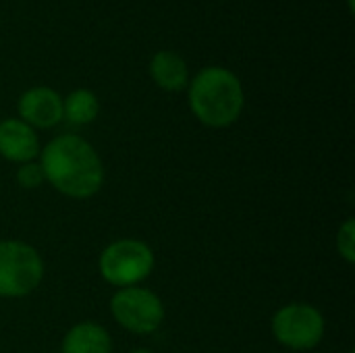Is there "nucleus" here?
<instances>
[{"mask_svg":"<svg viewBox=\"0 0 355 353\" xmlns=\"http://www.w3.org/2000/svg\"><path fill=\"white\" fill-rule=\"evenodd\" d=\"M17 114L35 131L52 129L62 121V96L54 87L33 85L19 96Z\"/></svg>","mask_w":355,"mask_h":353,"instance_id":"nucleus-7","label":"nucleus"},{"mask_svg":"<svg viewBox=\"0 0 355 353\" xmlns=\"http://www.w3.org/2000/svg\"><path fill=\"white\" fill-rule=\"evenodd\" d=\"M337 252L345 260V264H355V221L347 218L337 233Z\"/></svg>","mask_w":355,"mask_h":353,"instance_id":"nucleus-12","label":"nucleus"},{"mask_svg":"<svg viewBox=\"0 0 355 353\" xmlns=\"http://www.w3.org/2000/svg\"><path fill=\"white\" fill-rule=\"evenodd\" d=\"M129 353H154V352H150V350H146V347H137V350H131Z\"/></svg>","mask_w":355,"mask_h":353,"instance_id":"nucleus-14","label":"nucleus"},{"mask_svg":"<svg viewBox=\"0 0 355 353\" xmlns=\"http://www.w3.org/2000/svg\"><path fill=\"white\" fill-rule=\"evenodd\" d=\"M110 314L125 331L133 335H152L162 327L166 310L152 289L135 285L116 289L110 300Z\"/></svg>","mask_w":355,"mask_h":353,"instance_id":"nucleus-5","label":"nucleus"},{"mask_svg":"<svg viewBox=\"0 0 355 353\" xmlns=\"http://www.w3.org/2000/svg\"><path fill=\"white\" fill-rule=\"evenodd\" d=\"M62 353H112V337L98 322H79L62 337Z\"/></svg>","mask_w":355,"mask_h":353,"instance_id":"nucleus-10","label":"nucleus"},{"mask_svg":"<svg viewBox=\"0 0 355 353\" xmlns=\"http://www.w3.org/2000/svg\"><path fill=\"white\" fill-rule=\"evenodd\" d=\"M17 183L25 189H35L44 183V173L37 162H25L17 169Z\"/></svg>","mask_w":355,"mask_h":353,"instance_id":"nucleus-13","label":"nucleus"},{"mask_svg":"<svg viewBox=\"0 0 355 353\" xmlns=\"http://www.w3.org/2000/svg\"><path fill=\"white\" fill-rule=\"evenodd\" d=\"M187 104L204 127L227 129L239 121L245 108V89L237 73L220 64H210L189 79Z\"/></svg>","mask_w":355,"mask_h":353,"instance_id":"nucleus-2","label":"nucleus"},{"mask_svg":"<svg viewBox=\"0 0 355 353\" xmlns=\"http://www.w3.org/2000/svg\"><path fill=\"white\" fill-rule=\"evenodd\" d=\"M37 164L44 181L71 200H89L104 185L102 158L81 135H56L40 150Z\"/></svg>","mask_w":355,"mask_h":353,"instance_id":"nucleus-1","label":"nucleus"},{"mask_svg":"<svg viewBox=\"0 0 355 353\" xmlns=\"http://www.w3.org/2000/svg\"><path fill=\"white\" fill-rule=\"evenodd\" d=\"M40 137L19 117L0 121V156L15 164L33 162L40 156Z\"/></svg>","mask_w":355,"mask_h":353,"instance_id":"nucleus-8","label":"nucleus"},{"mask_svg":"<svg viewBox=\"0 0 355 353\" xmlns=\"http://www.w3.org/2000/svg\"><path fill=\"white\" fill-rule=\"evenodd\" d=\"M150 79L164 92L179 94L189 85V64L175 50H158L148 64Z\"/></svg>","mask_w":355,"mask_h":353,"instance_id":"nucleus-9","label":"nucleus"},{"mask_svg":"<svg viewBox=\"0 0 355 353\" xmlns=\"http://www.w3.org/2000/svg\"><path fill=\"white\" fill-rule=\"evenodd\" d=\"M223 2H227V0H223Z\"/></svg>","mask_w":355,"mask_h":353,"instance_id":"nucleus-15","label":"nucleus"},{"mask_svg":"<svg viewBox=\"0 0 355 353\" xmlns=\"http://www.w3.org/2000/svg\"><path fill=\"white\" fill-rule=\"evenodd\" d=\"M42 281L44 260L33 246L19 239L0 241V298H27Z\"/></svg>","mask_w":355,"mask_h":353,"instance_id":"nucleus-4","label":"nucleus"},{"mask_svg":"<svg viewBox=\"0 0 355 353\" xmlns=\"http://www.w3.org/2000/svg\"><path fill=\"white\" fill-rule=\"evenodd\" d=\"M156 266V256L146 241L139 239H116L108 243L98 258L100 277L116 287H135L144 283Z\"/></svg>","mask_w":355,"mask_h":353,"instance_id":"nucleus-3","label":"nucleus"},{"mask_svg":"<svg viewBox=\"0 0 355 353\" xmlns=\"http://www.w3.org/2000/svg\"><path fill=\"white\" fill-rule=\"evenodd\" d=\"M98 114H100V100L87 87H77L62 98V121L75 127L94 123Z\"/></svg>","mask_w":355,"mask_h":353,"instance_id":"nucleus-11","label":"nucleus"},{"mask_svg":"<svg viewBox=\"0 0 355 353\" xmlns=\"http://www.w3.org/2000/svg\"><path fill=\"white\" fill-rule=\"evenodd\" d=\"M327 322L318 308L310 304H287L272 316L275 339L291 352H310L324 339Z\"/></svg>","mask_w":355,"mask_h":353,"instance_id":"nucleus-6","label":"nucleus"}]
</instances>
